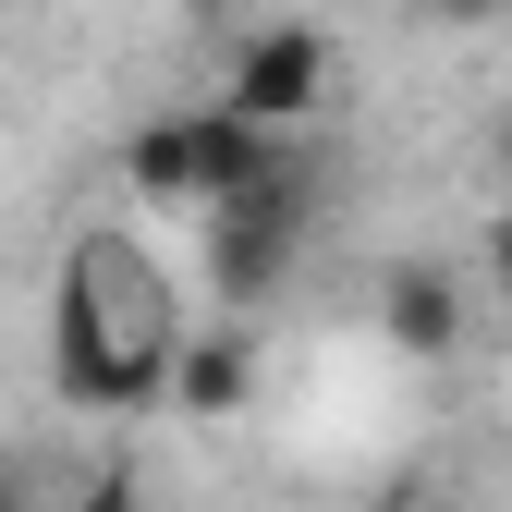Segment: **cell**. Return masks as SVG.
I'll list each match as a JSON object with an SVG mask.
<instances>
[{"label": "cell", "mask_w": 512, "mask_h": 512, "mask_svg": "<svg viewBox=\"0 0 512 512\" xmlns=\"http://www.w3.org/2000/svg\"><path fill=\"white\" fill-rule=\"evenodd\" d=\"M122 183H135V196H159V208H196V135H183V110L122 135Z\"/></svg>", "instance_id": "8992f818"}, {"label": "cell", "mask_w": 512, "mask_h": 512, "mask_svg": "<svg viewBox=\"0 0 512 512\" xmlns=\"http://www.w3.org/2000/svg\"><path fill=\"white\" fill-rule=\"evenodd\" d=\"M256 403V317H208V330H183V354H171V415H196V427H220V415H244Z\"/></svg>", "instance_id": "3957f363"}, {"label": "cell", "mask_w": 512, "mask_h": 512, "mask_svg": "<svg viewBox=\"0 0 512 512\" xmlns=\"http://www.w3.org/2000/svg\"><path fill=\"white\" fill-rule=\"evenodd\" d=\"M0 476H13V439H0Z\"/></svg>", "instance_id": "4fadbf2b"}, {"label": "cell", "mask_w": 512, "mask_h": 512, "mask_svg": "<svg viewBox=\"0 0 512 512\" xmlns=\"http://www.w3.org/2000/svg\"><path fill=\"white\" fill-rule=\"evenodd\" d=\"M183 135H196V208H232V196H256L281 159H293V135H256L244 110H183Z\"/></svg>", "instance_id": "5b68a950"}, {"label": "cell", "mask_w": 512, "mask_h": 512, "mask_svg": "<svg viewBox=\"0 0 512 512\" xmlns=\"http://www.w3.org/2000/svg\"><path fill=\"white\" fill-rule=\"evenodd\" d=\"M464 281L452 256H391L378 269V330H391V354H464Z\"/></svg>", "instance_id": "277c9868"}, {"label": "cell", "mask_w": 512, "mask_h": 512, "mask_svg": "<svg viewBox=\"0 0 512 512\" xmlns=\"http://www.w3.org/2000/svg\"><path fill=\"white\" fill-rule=\"evenodd\" d=\"M196 25H256V0H183Z\"/></svg>", "instance_id": "9c48e42d"}, {"label": "cell", "mask_w": 512, "mask_h": 512, "mask_svg": "<svg viewBox=\"0 0 512 512\" xmlns=\"http://www.w3.org/2000/svg\"><path fill=\"white\" fill-rule=\"evenodd\" d=\"M305 220H317V171H305V147L256 183V196H232V208H208V293L232 305V317H256L281 281H293V244H305Z\"/></svg>", "instance_id": "6da1fadb"}, {"label": "cell", "mask_w": 512, "mask_h": 512, "mask_svg": "<svg viewBox=\"0 0 512 512\" xmlns=\"http://www.w3.org/2000/svg\"><path fill=\"white\" fill-rule=\"evenodd\" d=\"M500 183H512V135H500Z\"/></svg>", "instance_id": "7c38bea8"}, {"label": "cell", "mask_w": 512, "mask_h": 512, "mask_svg": "<svg viewBox=\"0 0 512 512\" xmlns=\"http://www.w3.org/2000/svg\"><path fill=\"white\" fill-rule=\"evenodd\" d=\"M476 269H488V293H500V305H512V196H500V220H488V232H476Z\"/></svg>", "instance_id": "ba28073f"}, {"label": "cell", "mask_w": 512, "mask_h": 512, "mask_svg": "<svg viewBox=\"0 0 512 512\" xmlns=\"http://www.w3.org/2000/svg\"><path fill=\"white\" fill-rule=\"evenodd\" d=\"M427 13H439V25H488L500 0H427Z\"/></svg>", "instance_id": "30bf717a"}, {"label": "cell", "mask_w": 512, "mask_h": 512, "mask_svg": "<svg viewBox=\"0 0 512 512\" xmlns=\"http://www.w3.org/2000/svg\"><path fill=\"white\" fill-rule=\"evenodd\" d=\"M0 512H25V488H13V476H0Z\"/></svg>", "instance_id": "8fae6325"}, {"label": "cell", "mask_w": 512, "mask_h": 512, "mask_svg": "<svg viewBox=\"0 0 512 512\" xmlns=\"http://www.w3.org/2000/svg\"><path fill=\"white\" fill-rule=\"evenodd\" d=\"M317 98H330V37H317V25H244V37H232L220 110H244L256 135H293Z\"/></svg>", "instance_id": "7a4b0ae2"}, {"label": "cell", "mask_w": 512, "mask_h": 512, "mask_svg": "<svg viewBox=\"0 0 512 512\" xmlns=\"http://www.w3.org/2000/svg\"><path fill=\"white\" fill-rule=\"evenodd\" d=\"M74 512H147V488H135V476H122V464H98V476L74 488Z\"/></svg>", "instance_id": "52a82bcc"}]
</instances>
